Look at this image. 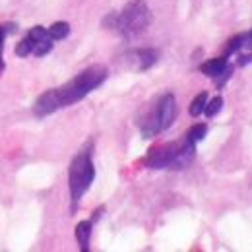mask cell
I'll list each match as a JSON object with an SVG mask.
<instances>
[{"label": "cell", "mask_w": 252, "mask_h": 252, "mask_svg": "<svg viewBox=\"0 0 252 252\" xmlns=\"http://www.w3.org/2000/svg\"><path fill=\"white\" fill-rule=\"evenodd\" d=\"M107 78H109V70L103 64L88 66L86 70H82L78 76H74L66 84L39 95L33 105L35 117H49V115L57 113L59 109L70 107V105L82 101L97 88H101Z\"/></svg>", "instance_id": "1"}, {"label": "cell", "mask_w": 252, "mask_h": 252, "mask_svg": "<svg viewBox=\"0 0 252 252\" xmlns=\"http://www.w3.org/2000/svg\"><path fill=\"white\" fill-rule=\"evenodd\" d=\"M154 22V14L146 0H130L123 10L111 12L103 18L101 26L109 32H115L123 39L130 41L146 32Z\"/></svg>", "instance_id": "2"}, {"label": "cell", "mask_w": 252, "mask_h": 252, "mask_svg": "<svg viewBox=\"0 0 252 252\" xmlns=\"http://www.w3.org/2000/svg\"><path fill=\"white\" fill-rule=\"evenodd\" d=\"M196 146L198 144H194L185 134L179 140H173V142L150 148L148 154L142 158V165L146 169H154V171H161V169L183 171L196 158Z\"/></svg>", "instance_id": "3"}, {"label": "cell", "mask_w": 252, "mask_h": 252, "mask_svg": "<svg viewBox=\"0 0 252 252\" xmlns=\"http://www.w3.org/2000/svg\"><path fill=\"white\" fill-rule=\"evenodd\" d=\"M177 121V99L173 94H161L150 101L138 115L136 125L142 132V138L150 140L169 130Z\"/></svg>", "instance_id": "4"}, {"label": "cell", "mask_w": 252, "mask_h": 252, "mask_svg": "<svg viewBox=\"0 0 252 252\" xmlns=\"http://www.w3.org/2000/svg\"><path fill=\"white\" fill-rule=\"evenodd\" d=\"M95 181V165L92 156V146L78 152L68 167V190H70V210H78L84 194L92 189Z\"/></svg>", "instance_id": "5"}, {"label": "cell", "mask_w": 252, "mask_h": 252, "mask_svg": "<svg viewBox=\"0 0 252 252\" xmlns=\"http://www.w3.org/2000/svg\"><path fill=\"white\" fill-rule=\"evenodd\" d=\"M200 72H202L206 78L216 80L218 90H223L225 84H227V82L231 80V76H233V66H231L229 61L221 55L218 59H210V61L200 64Z\"/></svg>", "instance_id": "6"}, {"label": "cell", "mask_w": 252, "mask_h": 252, "mask_svg": "<svg viewBox=\"0 0 252 252\" xmlns=\"http://www.w3.org/2000/svg\"><path fill=\"white\" fill-rule=\"evenodd\" d=\"M125 59L130 63L132 70L146 72V70H150L159 61V51L158 49H150V47H142V49L128 51L125 55Z\"/></svg>", "instance_id": "7"}, {"label": "cell", "mask_w": 252, "mask_h": 252, "mask_svg": "<svg viewBox=\"0 0 252 252\" xmlns=\"http://www.w3.org/2000/svg\"><path fill=\"white\" fill-rule=\"evenodd\" d=\"M30 35L33 37V43H35V47H33V55L35 57H45V55H49L51 51H53V45H55V41L51 39V35L47 32V28H43V26H35L30 30Z\"/></svg>", "instance_id": "8"}, {"label": "cell", "mask_w": 252, "mask_h": 252, "mask_svg": "<svg viewBox=\"0 0 252 252\" xmlns=\"http://www.w3.org/2000/svg\"><path fill=\"white\" fill-rule=\"evenodd\" d=\"M241 51H252V30L233 35L223 47V57L229 59L233 55H239Z\"/></svg>", "instance_id": "9"}, {"label": "cell", "mask_w": 252, "mask_h": 252, "mask_svg": "<svg viewBox=\"0 0 252 252\" xmlns=\"http://www.w3.org/2000/svg\"><path fill=\"white\" fill-rule=\"evenodd\" d=\"M92 231H94V223H92V220H84V221H80V223L76 225V231H74V235H76V241H78V245H80V251H82V252L90 251Z\"/></svg>", "instance_id": "10"}, {"label": "cell", "mask_w": 252, "mask_h": 252, "mask_svg": "<svg viewBox=\"0 0 252 252\" xmlns=\"http://www.w3.org/2000/svg\"><path fill=\"white\" fill-rule=\"evenodd\" d=\"M208 94L206 92H202V94H198L194 99H192V103H190L189 107V113L190 117H194V119H198V117H202L204 115V109H206V103H208Z\"/></svg>", "instance_id": "11"}, {"label": "cell", "mask_w": 252, "mask_h": 252, "mask_svg": "<svg viewBox=\"0 0 252 252\" xmlns=\"http://www.w3.org/2000/svg\"><path fill=\"white\" fill-rule=\"evenodd\" d=\"M47 32H49L53 41H63L70 35V24L68 22H57L51 28H47Z\"/></svg>", "instance_id": "12"}, {"label": "cell", "mask_w": 252, "mask_h": 252, "mask_svg": "<svg viewBox=\"0 0 252 252\" xmlns=\"http://www.w3.org/2000/svg\"><path fill=\"white\" fill-rule=\"evenodd\" d=\"M221 109H223V97H221V95H214L212 99H208L206 109H204V115H206L208 119H214V117L220 115Z\"/></svg>", "instance_id": "13"}, {"label": "cell", "mask_w": 252, "mask_h": 252, "mask_svg": "<svg viewBox=\"0 0 252 252\" xmlns=\"http://www.w3.org/2000/svg\"><path fill=\"white\" fill-rule=\"evenodd\" d=\"M208 125H204V123H196L194 126H190L189 132H187V136H189L190 140L194 142V144H200L206 136H208Z\"/></svg>", "instance_id": "14"}, {"label": "cell", "mask_w": 252, "mask_h": 252, "mask_svg": "<svg viewBox=\"0 0 252 252\" xmlns=\"http://www.w3.org/2000/svg\"><path fill=\"white\" fill-rule=\"evenodd\" d=\"M4 37H6V30L0 28V74L4 70V61H2V49H4Z\"/></svg>", "instance_id": "15"}]
</instances>
